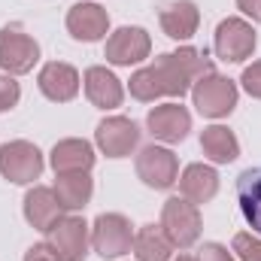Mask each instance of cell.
<instances>
[{
    "label": "cell",
    "mask_w": 261,
    "mask_h": 261,
    "mask_svg": "<svg viewBox=\"0 0 261 261\" xmlns=\"http://www.w3.org/2000/svg\"><path fill=\"white\" fill-rule=\"evenodd\" d=\"M213 73V64L197 49H179L170 55L155 58V64L143 67L130 76V94L137 100H155V97H182L189 85Z\"/></svg>",
    "instance_id": "obj_1"
},
{
    "label": "cell",
    "mask_w": 261,
    "mask_h": 261,
    "mask_svg": "<svg viewBox=\"0 0 261 261\" xmlns=\"http://www.w3.org/2000/svg\"><path fill=\"white\" fill-rule=\"evenodd\" d=\"M161 228L173 249H189L200 237V213L192 200L186 197H170L161 210Z\"/></svg>",
    "instance_id": "obj_2"
},
{
    "label": "cell",
    "mask_w": 261,
    "mask_h": 261,
    "mask_svg": "<svg viewBox=\"0 0 261 261\" xmlns=\"http://www.w3.org/2000/svg\"><path fill=\"white\" fill-rule=\"evenodd\" d=\"M192 97H195V107L200 116L222 119L237 107V85L231 79L219 76V73H206L195 82Z\"/></svg>",
    "instance_id": "obj_3"
},
{
    "label": "cell",
    "mask_w": 261,
    "mask_h": 261,
    "mask_svg": "<svg viewBox=\"0 0 261 261\" xmlns=\"http://www.w3.org/2000/svg\"><path fill=\"white\" fill-rule=\"evenodd\" d=\"M0 173L15 186H28L34 179H40V173H43L40 149L28 140H12V143L0 146Z\"/></svg>",
    "instance_id": "obj_4"
},
{
    "label": "cell",
    "mask_w": 261,
    "mask_h": 261,
    "mask_svg": "<svg viewBox=\"0 0 261 261\" xmlns=\"http://www.w3.org/2000/svg\"><path fill=\"white\" fill-rule=\"evenodd\" d=\"M91 246L100 258H119L130 252L134 246V231H130V222L119 213H103L97 216L94 228H91Z\"/></svg>",
    "instance_id": "obj_5"
},
{
    "label": "cell",
    "mask_w": 261,
    "mask_h": 261,
    "mask_svg": "<svg viewBox=\"0 0 261 261\" xmlns=\"http://www.w3.org/2000/svg\"><path fill=\"white\" fill-rule=\"evenodd\" d=\"M46 234L61 261H82L88 255V225L79 216H61Z\"/></svg>",
    "instance_id": "obj_6"
},
{
    "label": "cell",
    "mask_w": 261,
    "mask_h": 261,
    "mask_svg": "<svg viewBox=\"0 0 261 261\" xmlns=\"http://www.w3.org/2000/svg\"><path fill=\"white\" fill-rule=\"evenodd\" d=\"M40 58V46L37 40H31L21 28H3L0 31V67L6 73H28L34 70Z\"/></svg>",
    "instance_id": "obj_7"
},
{
    "label": "cell",
    "mask_w": 261,
    "mask_h": 261,
    "mask_svg": "<svg viewBox=\"0 0 261 261\" xmlns=\"http://www.w3.org/2000/svg\"><path fill=\"white\" fill-rule=\"evenodd\" d=\"M176 173H179V161L164 146H146L137 155V176L149 189H170L176 182Z\"/></svg>",
    "instance_id": "obj_8"
},
{
    "label": "cell",
    "mask_w": 261,
    "mask_h": 261,
    "mask_svg": "<svg viewBox=\"0 0 261 261\" xmlns=\"http://www.w3.org/2000/svg\"><path fill=\"white\" fill-rule=\"evenodd\" d=\"M252 49H255V31H252L249 21H243V18H225L216 28V55L222 61L237 64V61L249 58Z\"/></svg>",
    "instance_id": "obj_9"
},
{
    "label": "cell",
    "mask_w": 261,
    "mask_h": 261,
    "mask_svg": "<svg viewBox=\"0 0 261 261\" xmlns=\"http://www.w3.org/2000/svg\"><path fill=\"white\" fill-rule=\"evenodd\" d=\"M152 40L143 28H119L107 40V61L116 67H130L143 58H149Z\"/></svg>",
    "instance_id": "obj_10"
},
{
    "label": "cell",
    "mask_w": 261,
    "mask_h": 261,
    "mask_svg": "<svg viewBox=\"0 0 261 261\" xmlns=\"http://www.w3.org/2000/svg\"><path fill=\"white\" fill-rule=\"evenodd\" d=\"M94 137H97V146L110 158H125L130 149L140 143V128L130 119H125V116H113V119H103L97 125Z\"/></svg>",
    "instance_id": "obj_11"
},
{
    "label": "cell",
    "mask_w": 261,
    "mask_h": 261,
    "mask_svg": "<svg viewBox=\"0 0 261 261\" xmlns=\"http://www.w3.org/2000/svg\"><path fill=\"white\" fill-rule=\"evenodd\" d=\"M146 125H149V134H152L155 140L179 143V140H186V134L192 130V116H189V110L179 107V103H161V107H155V110L149 113Z\"/></svg>",
    "instance_id": "obj_12"
},
{
    "label": "cell",
    "mask_w": 261,
    "mask_h": 261,
    "mask_svg": "<svg viewBox=\"0 0 261 261\" xmlns=\"http://www.w3.org/2000/svg\"><path fill=\"white\" fill-rule=\"evenodd\" d=\"M107 28H110V15L97 3H76L67 12V31L73 34V40L94 43L107 34Z\"/></svg>",
    "instance_id": "obj_13"
},
{
    "label": "cell",
    "mask_w": 261,
    "mask_h": 261,
    "mask_svg": "<svg viewBox=\"0 0 261 261\" xmlns=\"http://www.w3.org/2000/svg\"><path fill=\"white\" fill-rule=\"evenodd\" d=\"M37 82H40V91H43L49 100H55V103L73 100L76 91H79V73L70 64H61V61H52V64L43 67Z\"/></svg>",
    "instance_id": "obj_14"
},
{
    "label": "cell",
    "mask_w": 261,
    "mask_h": 261,
    "mask_svg": "<svg viewBox=\"0 0 261 261\" xmlns=\"http://www.w3.org/2000/svg\"><path fill=\"white\" fill-rule=\"evenodd\" d=\"M61 213H64V206H61V200L55 197L52 189L37 186V189H31V192L24 195V219H28L37 231H49V228L61 219Z\"/></svg>",
    "instance_id": "obj_15"
},
{
    "label": "cell",
    "mask_w": 261,
    "mask_h": 261,
    "mask_svg": "<svg viewBox=\"0 0 261 261\" xmlns=\"http://www.w3.org/2000/svg\"><path fill=\"white\" fill-rule=\"evenodd\" d=\"M158 18H161V28H164V34H167L170 40H189V37L197 31V21H200L197 6L192 3V0L164 3L161 12H158Z\"/></svg>",
    "instance_id": "obj_16"
},
{
    "label": "cell",
    "mask_w": 261,
    "mask_h": 261,
    "mask_svg": "<svg viewBox=\"0 0 261 261\" xmlns=\"http://www.w3.org/2000/svg\"><path fill=\"white\" fill-rule=\"evenodd\" d=\"M85 94L94 107L100 110H113L122 103L125 91H122V82L107 70V67H91L85 70Z\"/></svg>",
    "instance_id": "obj_17"
},
{
    "label": "cell",
    "mask_w": 261,
    "mask_h": 261,
    "mask_svg": "<svg viewBox=\"0 0 261 261\" xmlns=\"http://www.w3.org/2000/svg\"><path fill=\"white\" fill-rule=\"evenodd\" d=\"M179 192L195 206L197 203H206L219 192V173L213 167H206V164H189L182 170V176H179Z\"/></svg>",
    "instance_id": "obj_18"
},
{
    "label": "cell",
    "mask_w": 261,
    "mask_h": 261,
    "mask_svg": "<svg viewBox=\"0 0 261 261\" xmlns=\"http://www.w3.org/2000/svg\"><path fill=\"white\" fill-rule=\"evenodd\" d=\"M94 164V152L85 140H61L52 149L55 173H88Z\"/></svg>",
    "instance_id": "obj_19"
},
{
    "label": "cell",
    "mask_w": 261,
    "mask_h": 261,
    "mask_svg": "<svg viewBox=\"0 0 261 261\" xmlns=\"http://www.w3.org/2000/svg\"><path fill=\"white\" fill-rule=\"evenodd\" d=\"M237 203L252 231L261 234V167H249L237 176Z\"/></svg>",
    "instance_id": "obj_20"
},
{
    "label": "cell",
    "mask_w": 261,
    "mask_h": 261,
    "mask_svg": "<svg viewBox=\"0 0 261 261\" xmlns=\"http://www.w3.org/2000/svg\"><path fill=\"white\" fill-rule=\"evenodd\" d=\"M134 252L140 261H170L173 243L167 240L161 225H143L134 234Z\"/></svg>",
    "instance_id": "obj_21"
},
{
    "label": "cell",
    "mask_w": 261,
    "mask_h": 261,
    "mask_svg": "<svg viewBox=\"0 0 261 261\" xmlns=\"http://www.w3.org/2000/svg\"><path fill=\"white\" fill-rule=\"evenodd\" d=\"M200 149H203V155H206L210 161H216V164H228V161H234V158L240 155L237 137L228 128H222V125L203 128V134H200Z\"/></svg>",
    "instance_id": "obj_22"
},
{
    "label": "cell",
    "mask_w": 261,
    "mask_h": 261,
    "mask_svg": "<svg viewBox=\"0 0 261 261\" xmlns=\"http://www.w3.org/2000/svg\"><path fill=\"white\" fill-rule=\"evenodd\" d=\"M91 176L88 173H58L55 179V197L61 200L64 210H82L91 197Z\"/></svg>",
    "instance_id": "obj_23"
},
{
    "label": "cell",
    "mask_w": 261,
    "mask_h": 261,
    "mask_svg": "<svg viewBox=\"0 0 261 261\" xmlns=\"http://www.w3.org/2000/svg\"><path fill=\"white\" fill-rule=\"evenodd\" d=\"M234 252L240 255V261H261V237L237 234L234 237Z\"/></svg>",
    "instance_id": "obj_24"
},
{
    "label": "cell",
    "mask_w": 261,
    "mask_h": 261,
    "mask_svg": "<svg viewBox=\"0 0 261 261\" xmlns=\"http://www.w3.org/2000/svg\"><path fill=\"white\" fill-rule=\"evenodd\" d=\"M18 97H21L18 82H15L12 76H0V113L12 110V107L18 103Z\"/></svg>",
    "instance_id": "obj_25"
},
{
    "label": "cell",
    "mask_w": 261,
    "mask_h": 261,
    "mask_svg": "<svg viewBox=\"0 0 261 261\" xmlns=\"http://www.w3.org/2000/svg\"><path fill=\"white\" fill-rule=\"evenodd\" d=\"M240 82H243V88H246L252 97L261 100V61H255L252 67H246L243 76H240Z\"/></svg>",
    "instance_id": "obj_26"
},
{
    "label": "cell",
    "mask_w": 261,
    "mask_h": 261,
    "mask_svg": "<svg viewBox=\"0 0 261 261\" xmlns=\"http://www.w3.org/2000/svg\"><path fill=\"white\" fill-rule=\"evenodd\" d=\"M195 261H234V258H231V252H228L222 243H203V246L197 249Z\"/></svg>",
    "instance_id": "obj_27"
},
{
    "label": "cell",
    "mask_w": 261,
    "mask_h": 261,
    "mask_svg": "<svg viewBox=\"0 0 261 261\" xmlns=\"http://www.w3.org/2000/svg\"><path fill=\"white\" fill-rule=\"evenodd\" d=\"M24 261H61V258H58V252L49 243H37V246H31L24 252Z\"/></svg>",
    "instance_id": "obj_28"
},
{
    "label": "cell",
    "mask_w": 261,
    "mask_h": 261,
    "mask_svg": "<svg viewBox=\"0 0 261 261\" xmlns=\"http://www.w3.org/2000/svg\"><path fill=\"white\" fill-rule=\"evenodd\" d=\"M237 6H240L252 21H261V0H237Z\"/></svg>",
    "instance_id": "obj_29"
},
{
    "label": "cell",
    "mask_w": 261,
    "mask_h": 261,
    "mask_svg": "<svg viewBox=\"0 0 261 261\" xmlns=\"http://www.w3.org/2000/svg\"><path fill=\"white\" fill-rule=\"evenodd\" d=\"M176 261H195V258H189V255H179V258H176Z\"/></svg>",
    "instance_id": "obj_30"
}]
</instances>
